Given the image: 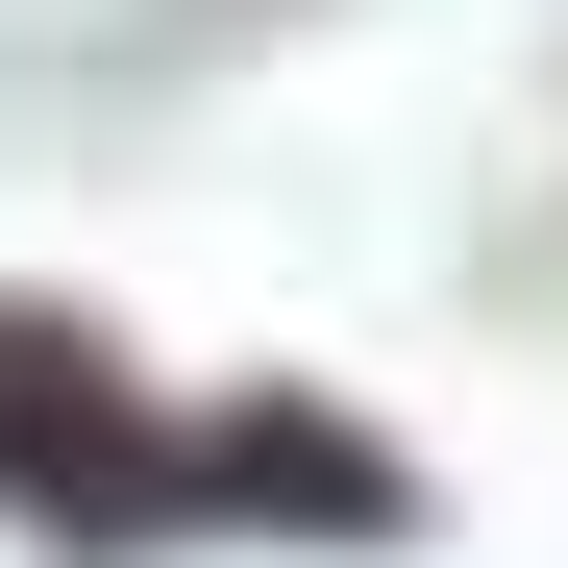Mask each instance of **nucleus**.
<instances>
[{
  "mask_svg": "<svg viewBox=\"0 0 568 568\" xmlns=\"http://www.w3.org/2000/svg\"><path fill=\"white\" fill-rule=\"evenodd\" d=\"M0 495H50V519H149V495H173L149 396H124L74 322H0Z\"/></svg>",
  "mask_w": 568,
  "mask_h": 568,
  "instance_id": "1",
  "label": "nucleus"
}]
</instances>
